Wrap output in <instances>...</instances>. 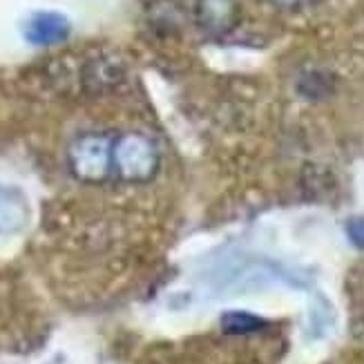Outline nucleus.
Wrapping results in <instances>:
<instances>
[{"label": "nucleus", "mask_w": 364, "mask_h": 364, "mask_svg": "<svg viewBox=\"0 0 364 364\" xmlns=\"http://www.w3.org/2000/svg\"><path fill=\"white\" fill-rule=\"evenodd\" d=\"M114 139L101 132H83L78 134L68 148V170L76 181L85 186L105 183L114 175V159H112Z\"/></svg>", "instance_id": "f257e3e1"}, {"label": "nucleus", "mask_w": 364, "mask_h": 364, "mask_svg": "<svg viewBox=\"0 0 364 364\" xmlns=\"http://www.w3.org/2000/svg\"><path fill=\"white\" fill-rule=\"evenodd\" d=\"M114 175L125 183H148L156 177L161 154L154 141L144 132H123L112 146Z\"/></svg>", "instance_id": "f03ea898"}, {"label": "nucleus", "mask_w": 364, "mask_h": 364, "mask_svg": "<svg viewBox=\"0 0 364 364\" xmlns=\"http://www.w3.org/2000/svg\"><path fill=\"white\" fill-rule=\"evenodd\" d=\"M193 16L203 34L226 36L240 25L242 7L237 0H195Z\"/></svg>", "instance_id": "7ed1b4c3"}, {"label": "nucleus", "mask_w": 364, "mask_h": 364, "mask_svg": "<svg viewBox=\"0 0 364 364\" xmlns=\"http://www.w3.org/2000/svg\"><path fill=\"white\" fill-rule=\"evenodd\" d=\"M23 36L27 43L38 47L56 45L70 36V21L58 11H36L25 21Z\"/></svg>", "instance_id": "20e7f679"}, {"label": "nucleus", "mask_w": 364, "mask_h": 364, "mask_svg": "<svg viewBox=\"0 0 364 364\" xmlns=\"http://www.w3.org/2000/svg\"><path fill=\"white\" fill-rule=\"evenodd\" d=\"M221 326L224 331L232 336H246V333H255L264 326V320L257 318V315L252 313H244V311H230V313H224V318H221Z\"/></svg>", "instance_id": "39448f33"}, {"label": "nucleus", "mask_w": 364, "mask_h": 364, "mask_svg": "<svg viewBox=\"0 0 364 364\" xmlns=\"http://www.w3.org/2000/svg\"><path fill=\"white\" fill-rule=\"evenodd\" d=\"M346 235L353 246L364 248V217H353L346 221Z\"/></svg>", "instance_id": "423d86ee"}, {"label": "nucleus", "mask_w": 364, "mask_h": 364, "mask_svg": "<svg viewBox=\"0 0 364 364\" xmlns=\"http://www.w3.org/2000/svg\"><path fill=\"white\" fill-rule=\"evenodd\" d=\"M271 5L279 7V9H297V7H302L306 5L309 0H268Z\"/></svg>", "instance_id": "0eeeda50"}]
</instances>
